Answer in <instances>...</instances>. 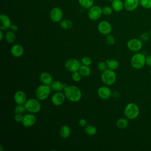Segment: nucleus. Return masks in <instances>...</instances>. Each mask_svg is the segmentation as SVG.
Returning a JSON list of instances; mask_svg holds the SVG:
<instances>
[{
	"instance_id": "f257e3e1",
	"label": "nucleus",
	"mask_w": 151,
	"mask_h": 151,
	"mask_svg": "<svg viewBox=\"0 0 151 151\" xmlns=\"http://www.w3.org/2000/svg\"><path fill=\"white\" fill-rule=\"evenodd\" d=\"M63 91L66 99L70 101L76 103L79 101L81 99V91L80 89L76 86L67 85Z\"/></svg>"
},
{
	"instance_id": "f03ea898",
	"label": "nucleus",
	"mask_w": 151,
	"mask_h": 151,
	"mask_svg": "<svg viewBox=\"0 0 151 151\" xmlns=\"http://www.w3.org/2000/svg\"><path fill=\"white\" fill-rule=\"evenodd\" d=\"M139 107L135 103H129L127 104L124 109V114L129 120H134L139 115Z\"/></svg>"
},
{
	"instance_id": "7ed1b4c3",
	"label": "nucleus",
	"mask_w": 151,
	"mask_h": 151,
	"mask_svg": "<svg viewBox=\"0 0 151 151\" xmlns=\"http://www.w3.org/2000/svg\"><path fill=\"white\" fill-rule=\"evenodd\" d=\"M130 64L134 69H141L146 64L145 55L142 52H136L130 59Z\"/></svg>"
},
{
	"instance_id": "20e7f679",
	"label": "nucleus",
	"mask_w": 151,
	"mask_h": 151,
	"mask_svg": "<svg viewBox=\"0 0 151 151\" xmlns=\"http://www.w3.org/2000/svg\"><path fill=\"white\" fill-rule=\"evenodd\" d=\"M116 79L117 76L114 70L107 68L101 73V80L106 86H110L113 85L116 83Z\"/></svg>"
},
{
	"instance_id": "39448f33",
	"label": "nucleus",
	"mask_w": 151,
	"mask_h": 151,
	"mask_svg": "<svg viewBox=\"0 0 151 151\" xmlns=\"http://www.w3.org/2000/svg\"><path fill=\"white\" fill-rule=\"evenodd\" d=\"M40 101V100L37 98H29L27 99L24 104L27 111L34 114L38 113L41 109Z\"/></svg>"
},
{
	"instance_id": "423d86ee",
	"label": "nucleus",
	"mask_w": 151,
	"mask_h": 151,
	"mask_svg": "<svg viewBox=\"0 0 151 151\" xmlns=\"http://www.w3.org/2000/svg\"><path fill=\"white\" fill-rule=\"evenodd\" d=\"M51 91L50 86L42 84L38 86L35 90L36 98L40 101L45 100L50 96Z\"/></svg>"
},
{
	"instance_id": "0eeeda50",
	"label": "nucleus",
	"mask_w": 151,
	"mask_h": 151,
	"mask_svg": "<svg viewBox=\"0 0 151 151\" xmlns=\"http://www.w3.org/2000/svg\"><path fill=\"white\" fill-rule=\"evenodd\" d=\"M81 61L76 58H69L64 63L65 68L70 72H74L78 71L81 65Z\"/></svg>"
},
{
	"instance_id": "6e6552de",
	"label": "nucleus",
	"mask_w": 151,
	"mask_h": 151,
	"mask_svg": "<svg viewBox=\"0 0 151 151\" xmlns=\"http://www.w3.org/2000/svg\"><path fill=\"white\" fill-rule=\"evenodd\" d=\"M103 15L102 8L98 5H93L88 9L87 15L91 21H97Z\"/></svg>"
},
{
	"instance_id": "1a4fd4ad",
	"label": "nucleus",
	"mask_w": 151,
	"mask_h": 151,
	"mask_svg": "<svg viewBox=\"0 0 151 151\" xmlns=\"http://www.w3.org/2000/svg\"><path fill=\"white\" fill-rule=\"evenodd\" d=\"M143 46V42L140 38H132L129 40L127 42V48L132 51L137 52L139 51Z\"/></svg>"
},
{
	"instance_id": "9d476101",
	"label": "nucleus",
	"mask_w": 151,
	"mask_h": 151,
	"mask_svg": "<svg viewBox=\"0 0 151 151\" xmlns=\"http://www.w3.org/2000/svg\"><path fill=\"white\" fill-rule=\"evenodd\" d=\"M66 100L65 96L62 91H55L51 96V101L55 106H60L64 104Z\"/></svg>"
},
{
	"instance_id": "9b49d317",
	"label": "nucleus",
	"mask_w": 151,
	"mask_h": 151,
	"mask_svg": "<svg viewBox=\"0 0 151 151\" xmlns=\"http://www.w3.org/2000/svg\"><path fill=\"white\" fill-rule=\"evenodd\" d=\"M37 122V117L35 114L29 113L24 114L21 124L25 127H31L33 126Z\"/></svg>"
},
{
	"instance_id": "f8f14e48",
	"label": "nucleus",
	"mask_w": 151,
	"mask_h": 151,
	"mask_svg": "<svg viewBox=\"0 0 151 151\" xmlns=\"http://www.w3.org/2000/svg\"><path fill=\"white\" fill-rule=\"evenodd\" d=\"M49 17L52 22H59L62 20L63 17V11L59 7H54L51 9Z\"/></svg>"
},
{
	"instance_id": "ddd939ff",
	"label": "nucleus",
	"mask_w": 151,
	"mask_h": 151,
	"mask_svg": "<svg viewBox=\"0 0 151 151\" xmlns=\"http://www.w3.org/2000/svg\"><path fill=\"white\" fill-rule=\"evenodd\" d=\"M97 29L99 32L104 35L110 34L112 31V27L110 22L107 21H100L97 25Z\"/></svg>"
},
{
	"instance_id": "4468645a",
	"label": "nucleus",
	"mask_w": 151,
	"mask_h": 151,
	"mask_svg": "<svg viewBox=\"0 0 151 151\" xmlns=\"http://www.w3.org/2000/svg\"><path fill=\"white\" fill-rule=\"evenodd\" d=\"M97 96L102 100H107L112 95V92L108 86H100L97 91Z\"/></svg>"
},
{
	"instance_id": "2eb2a0df",
	"label": "nucleus",
	"mask_w": 151,
	"mask_h": 151,
	"mask_svg": "<svg viewBox=\"0 0 151 151\" xmlns=\"http://www.w3.org/2000/svg\"><path fill=\"white\" fill-rule=\"evenodd\" d=\"M0 29L3 31L9 30L12 25L10 18L4 14L0 15Z\"/></svg>"
},
{
	"instance_id": "dca6fc26",
	"label": "nucleus",
	"mask_w": 151,
	"mask_h": 151,
	"mask_svg": "<svg viewBox=\"0 0 151 151\" xmlns=\"http://www.w3.org/2000/svg\"><path fill=\"white\" fill-rule=\"evenodd\" d=\"M27 100V95L22 90L17 91L14 95V100L17 104H24Z\"/></svg>"
},
{
	"instance_id": "f3484780",
	"label": "nucleus",
	"mask_w": 151,
	"mask_h": 151,
	"mask_svg": "<svg viewBox=\"0 0 151 151\" xmlns=\"http://www.w3.org/2000/svg\"><path fill=\"white\" fill-rule=\"evenodd\" d=\"M139 5L140 0H124V9L129 12L134 11Z\"/></svg>"
},
{
	"instance_id": "a211bd4d",
	"label": "nucleus",
	"mask_w": 151,
	"mask_h": 151,
	"mask_svg": "<svg viewBox=\"0 0 151 151\" xmlns=\"http://www.w3.org/2000/svg\"><path fill=\"white\" fill-rule=\"evenodd\" d=\"M11 55L15 58L21 57L24 53V48L21 44H15L11 47Z\"/></svg>"
},
{
	"instance_id": "6ab92c4d",
	"label": "nucleus",
	"mask_w": 151,
	"mask_h": 151,
	"mask_svg": "<svg viewBox=\"0 0 151 151\" xmlns=\"http://www.w3.org/2000/svg\"><path fill=\"white\" fill-rule=\"evenodd\" d=\"M39 79L42 84L50 86L53 81L52 75L48 72H42L39 76Z\"/></svg>"
},
{
	"instance_id": "aec40b11",
	"label": "nucleus",
	"mask_w": 151,
	"mask_h": 151,
	"mask_svg": "<svg viewBox=\"0 0 151 151\" xmlns=\"http://www.w3.org/2000/svg\"><path fill=\"white\" fill-rule=\"evenodd\" d=\"M71 133V130L69 126L63 125L62 126L59 130V134L62 139H65L70 137Z\"/></svg>"
},
{
	"instance_id": "412c9836",
	"label": "nucleus",
	"mask_w": 151,
	"mask_h": 151,
	"mask_svg": "<svg viewBox=\"0 0 151 151\" xmlns=\"http://www.w3.org/2000/svg\"><path fill=\"white\" fill-rule=\"evenodd\" d=\"M67 84H64L59 80H53L50 85V87L51 90L54 91H62L64 90Z\"/></svg>"
},
{
	"instance_id": "4be33fe9",
	"label": "nucleus",
	"mask_w": 151,
	"mask_h": 151,
	"mask_svg": "<svg viewBox=\"0 0 151 151\" xmlns=\"http://www.w3.org/2000/svg\"><path fill=\"white\" fill-rule=\"evenodd\" d=\"M111 6L113 11L116 12H120L124 8V2L122 0H114L111 2Z\"/></svg>"
},
{
	"instance_id": "5701e85b",
	"label": "nucleus",
	"mask_w": 151,
	"mask_h": 151,
	"mask_svg": "<svg viewBox=\"0 0 151 151\" xmlns=\"http://www.w3.org/2000/svg\"><path fill=\"white\" fill-rule=\"evenodd\" d=\"M5 38L6 41L9 44H12L15 41L16 35L14 31L9 29L5 34Z\"/></svg>"
},
{
	"instance_id": "b1692460",
	"label": "nucleus",
	"mask_w": 151,
	"mask_h": 151,
	"mask_svg": "<svg viewBox=\"0 0 151 151\" xmlns=\"http://www.w3.org/2000/svg\"><path fill=\"white\" fill-rule=\"evenodd\" d=\"M106 62L107 63V68L115 70L119 68V63L117 60L115 59H107L106 60Z\"/></svg>"
},
{
	"instance_id": "393cba45",
	"label": "nucleus",
	"mask_w": 151,
	"mask_h": 151,
	"mask_svg": "<svg viewBox=\"0 0 151 151\" xmlns=\"http://www.w3.org/2000/svg\"><path fill=\"white\" fill-rule=\"evenodd\" d=\"M116 126L120 129H126L128 125H129V121L128 119L126 117V118H119L116 123Z\"/></svg>"
},
{
	"instance_id": "a878e982",
	"label": "nucleus",
	"mask_w": 151,
	"mask_h": 151,
	"mask_svg": "<svg viewBox=\"0 0 151 151\" xmlns=\"http://www.w3.org/2000/svg\"><path fill=\"white\" fill-rule=\"evenodd\" d=\"M78 71L82 76V77H88L91 74V68L90 66L86 65H81L78 70Z\"/></svg>"
},
{
	"instance_id": "bb28decb",
	"label": "nucleus",
	"mask_w": 151,
	"mask_h": 151,
	"mask_svg": "<svg viewBox=\"0 0 151 151\" xmlns=\"http://www.w3.org/2000/svg\"><path fill=\"white\" fill-rule=\"evenodd\" d=\"M60 25L61 28L64 29H70L72 28L73 26V23L70 19H65L61 20L60 22Z\"/></svg>"
},
{
	"instance_id": "cd10ccee",
	"label": "nucleus",
	"mask_w": 151,
	"mask_h": 151,
	"mask_svg": "<svg viewBox=\"0 0 151 151\" xmlns=\"http://www.w3.org/2000/svg\"><path fill=\"white\" fill-rule=\"evenodd\" d=\"M84 132L88 136H94L97 133V129L94 126L88 124L84 127Z\"/></svg>"
},
{
	"instance_id": "c85d7f7f",
	"label": "nucleus",
	"mask_w": 151,
	"mask_h": 151,
	"mask_svg": "<svg viewBox=\"0 0 151 151\" xmlns=\"http://www.w3.org/2000/svg\"><path fill=\"white\" fill-rule=\"evenodd\" d=\"M94 0H78L79 5L84 9H89L93 6Z\"/></svg>"
},
{
	"instance_id": "c756f323",
	"label": "nucleus",
	"mask_w": 151,
	"mask_h": 151,
	"mask_svg": "<svg viewBox=\"0 0 151 151\" xmlns=\"http://www.w3.org/2000/svg\"><path fill=\"white\" fill-rule=\"evenodd\" d=\"M15 114H23L27 110L24 104H17L14 108Z\"/></svg>"
},
{
	"instance_id": "7c9ffc66",
	"label": "nucleus",
	"mask_w": 151,
	"mask_h": 151,
	"mask_svg": "<svg viewBox=\"0 0 151 151\" xmlns=\"http://www.w3.org/2000/svg\"><path fill=\"white\" fill-rule=\"evenodd\" d=\"M140 5L144 9H151V0H140Z\"/></svg>"
},
{
	"instance_id": "2f4dec72",
	"label": "nucleus",
	"mask_w": 151,
	"mask_h": 151,
	"mask_svg": "<svg viewBox=\"0 0 151 151\" xmlns=\"http://www.w3.org/2000/svg\"><path fill=\"white\" fill-rule=\"evenodd\" d=\"M71 78L75 82H79L81 80L82 76L80 73L78 71H76L74 72H73L71 74Z\"/></svg>"
},
{
	"instance_id": "473e14b6",
	"label": "nucleus",
	"mask_w": 151,
	"mask_h": 151,
	"mask_svg": "<svg viewBox=\"0 0 151 151\" xmlns=\"http://www.w3.org/2000/svg\"><path fill=\"white\" fill-rule=\"evenodd\" d=\"M113 8H111V6H105L103 8H102V12H103V15H106V16H109L110 15L112 12H113Z\"/></svg>"
},
{
	"instance_id": "72a5a7b5",
	"label": "nucleus",
	"mask_w": 151,
	"mask_h": 151,
	"mask_svg": "<svg viewBox=\"0 0 151 151\" xmlns=\"http://www.w3.org/2000/svg\"><path fill=\"white\" fill-rule=\"evenodd\" d=\"M81 63L83 65H88L90 66L92 64V60L90 57L88 56H85L81 58Z\"/></svg>"
},
{
	"instance_id": "f704fd0d",
	"label": "nucleus",
	"mask_w": 151,
	"mask_h": 151,
	"mask_svg": "<svg viewBox=\"0 0 151 151\" xmlns=\"http://www.w3.org/2000/svg\"><path fill=\"white\" fill-rule=\"evenodd\" d=\"M97 69L101 72H103L104 70H106V69H107V63H106V61H101L99 63H98V64L97 65Z\"/></svg>"
},
{
	"instance_id": "c9c22d12",
	"label": "nucleus",
	"mask_w": 151,
	"mask_h": 151,
	"mask_svg": "<svg viewBox=\"0 0 151 151\" xmlns=\"http://www.w3.org/2000/svg\"><path fill=\"white\" fill-rule=\"evenodd\" d=\"M106 43L109 45H113L115 43L116 40H115V38L113 35H112L111 34H109V35H106Z\"/></svg>"
},
{
	"instance_id": "e433bc0d",
	"label": "nucleus",
	"mask_w": 151,
	"mask_h": 151,
	"mask_svg": "<svg viewBox=\"0 0 151 151\" xmlns=\"http://www.w3.org/2000/svg\"><path fill=\"white\" fill-rule=\"evenodd\" d=\"M150 37V34H148L147 32H143L140 36V40L142 42H146L149 40Z\"/></svg>"
},
{
	"instance_id": "4c0bfd02",
	"label": "nucleus",
	"mask_w": 151,
	"mask_h": 151,
	"mask_svg": "<svg viewBox=\"0 0 151 151\" xmlns=\"http://www.w3.org/2000/svg\"><path fill=\"white\" fill-rule=\"evenodd\" d=\"M23 114H15L14 116V119L16 122L21 123L23 119Z\"/></svg>"
},
{
	"instance_id": "58836bf2",
	"label": "nucleus",
	"mask_w": 151,
	"mask_h": 151,
	"mask_svg": "<svg viewBox=\"0 0 151 151\" xmlns=\"http://www.w3.org/2000/svg\"><path fill=\"white\" fill-rule=\"evenodd\" d=\"M78 123L79 126H80L81 127H85L87 126V121L84 118H81L78 120Z\"/></svg>"
},
{
	"instance_id": "ea45409f",
	"label": "nucleus",
	"mask_w": 151,
	"mask_h": 151,
	"mask_svg": "<svg viewBox=\"0 0 151 151\" xmlns=\"http://www.w3.org/2000/svg\"><path fill=\"white\" fill-rule=\"evenodd\" d=\"M146 64L151 67V55L146 56Z\"/></svg>"
},
{
	"instance_id": "a19ab883",
	"label": "nucleus",
	"mask_w": 151,
	"mask_h": 151,
	"mask_svg": "<svg viewBox=\"0 0 151 151\" xmlns=\"http://www.w3.org/2000/svg\"><path fill=\"white\" fill-rule=\"evenodd\" d=\"M9 29L15 32L18 30V27L16 24H12Z\"/></svg>"
},
{
	"instance_id": "79ce46f5",
	"label": "nucleus",
	"mask_w": 151,
	"mask_h": 151,
	"mask_svg": "<svg viewBox=\"0 0 151 151\" xmlns=\"http://www.w3.org/2000/svg\"><path fill=\"white\" fill-rule=\"evenodd\" d=\"M4 37V33H3V30L1 29L0 30V40L2 41Z\"/></svg>"
},
{
	"instance_id": "37998d69",
	"label": "nucleus",
	"mask_w": 151,
	"mask_h": 151,
	"mask_svg": "<svg viewBox=\"0 0 151 151\" xmlns=\"http://www.w3.org/2000/svg\"><path fill=\"white\" fill-rule=\"evenodd\" d=\"M0 150L3 151V146L2 145H0Z\"/></svg>"
},
{
	"instance_id": "c03bdc74",
	"label": "nucleus",
	"mask_w": 151,
	"mask_h": 151,
	"mask_svg": "<svg viewBox=\"0 0 151 151\" xmlns=\"http://www.w3.org/2000/svg\"><path fill=\"white\" fill-rule=\"evenodd\" d=\"M108 1H110V2H113L114 0H108Z\"/></svg>"
},
{
	"instance_id": "a18cd8bd",
	"label": "nucleus",
	"mask_w": 151,
	"mask_h": 151,
	"mask_svg": "<svg viewBox=\"0 0 151 151\" xmlns=\"http://www.w3.org/2000/svg\"><path fill=\"white\" fill-rule=\"evenodd\" d=\"M149 34H150V38H151V29H150V31Z\"/></svg>"
},
{
	"instance_id": "49530a36",
	"label": "nucleus",
	"mask_w": 151,
	"mask_h": 151,
	"mask_svg": "<svg viewBox=\"0 0 151 151\" xmlns=\"http://www.w3.org/2000/svg\"><path fill=\"white\" fill-rule=\"evenodd\" d=\"M150 74H151V70H150Z\"/></svg>"
}]
</instances>
